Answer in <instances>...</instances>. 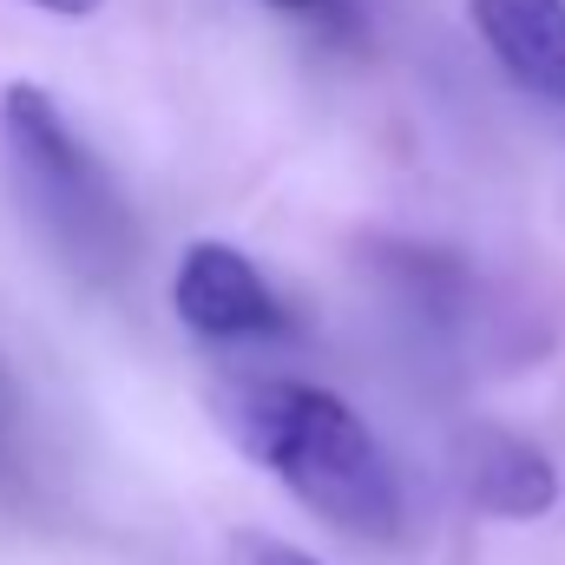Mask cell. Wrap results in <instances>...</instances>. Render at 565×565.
<instances>
[{
	"instance_id": "obj_2",
	"label": "cell",
	"mask_w": 565,
	"mask_h": 565,
	"mask_svg": "<svg viewBox=\"0 0 565 565\" xmlns=\"http://www.w3.org/2000/svg\"><path fill=\"white\" fill-rule=\"evenodd\" d=\"M0 151H7V171H13L26 211L40 217V231L86 277H113L132 264L139 231H132L126 191L93 158V145L66 126L53 93H40L26 79H13L0 93Z\"/></svg>"
},
{
	"instance_id": "obj_5",
	"label": "cell",
	"mask_w": 565,
	"mask_h": 565,
	"mask_svg": "<svg viewBox=\"0 0 565 565\" xmlns=\"http://www.w3.org/2000/svg\"><path fill=\"white\" fill-rule=\"evenodd\" d=\"M467 20L520 93L565 106V0H467Z\"/></svg>"
},
{
	"instance_id": "obj_4",
	"label": "cell",
	"mask_w": 565,
	"mask_h": 565,
	"mask_svg": "<svg viewBox=\"0 0 565 565\" xmlns=\"http://www.w3.org/2000/svg\"><path fill=\"white\" fill-rule=\"evenodd\" d=\"M454 473L467 487V500L493 520H540L559 500V467L546 447H533L513 427H467L454 440Z\"/></svg>"
},
{
	"instance_id": "obj_6",
	"label": "cell",
	"mask_w": 565,
	"mask_h": 565,
	"mask_svg": "<svg viewBox=\"0 0 565 565\" xmlns=\"http://www.w3.org/2000/svg\"><path fill=\"white\" fill-rule=\"evenodd\" d=\"M250 565H322V559H309L302 546H282V540H250Z\"/></svg>"
},
{
	"instance_id": "obj_3",
	"label": "cell",
	"mask_w": 565,
	"mask_h": 565,
	"mask_svg": "<svg viewBox=\"0 0 565 565\" xmlns=\"http://www.w3.org/2000/svg\"><path fill=\"white\" fill-rule=\"evenodd\" d=\"M171 309L184 329H198L204 342H250V335H282V302L277 289L264 282V270L217 237H198L178 257L171 277Z\"/></svg>"
},
{
	"instance_id": "obj_8",
	"label": "cell",
	"mask_w": 565,
	"mask_h": 565,
	"mask_svg": "<svg viewBox=\"0 0 565 565\" xmlns=\"http://www.w3.org/2000/svg\"><path fill=\"white\" fill-rule=\"evenodd\" d=\"M270 7H282V13H316L322 0H270Z\"/></svg>"
},
{
	"instance_id": "obj_1",
	"label": "cell",
	"mask_w": 565,
	"mask_h": 565,
	"mask_svg": "<svg viewBox=\"0 0 565 565\" xmlns=\"http://www.w3.org/2000/svg\"><path fill=\"white\" fill-rule=\"evenodd\" d=\"M217 422L270 480H282L329 526L362 540H388L402 526V480L382 440L342 395L289 375H244L217 388Z\"/></svg>"
},
{
	"instance_id": "obj_7",
	"label": "cell",
	"mask_w": 565,
	"mask_h": 565,
	"mask_svg": "<svg viewBox=\"0 0 565 565\" xmlns=\"http://www.w3.org/2000/svg\"><path fill=\"white\" fill-rule=\"evenodd\" d=\"M26 7H40V13H53V20H93L106 0H26Z\"/></svg>"
}]
</instances>
